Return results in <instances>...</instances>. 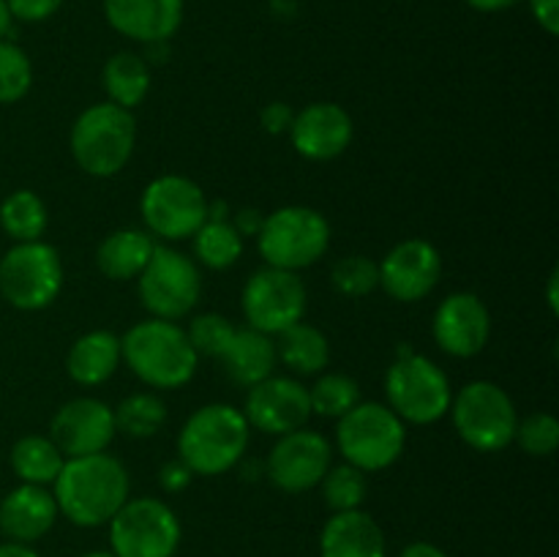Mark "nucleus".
<instances>
[{"instance_id":"obj_1","label":"nucleus","mask_w":559,"mask_h":557,"mask_svg":"<svg viewBox=\"0 0 559 557\" xmlns=\"http://www.w3.org/2000/svg\"><path fill=\"white\" fill-rule=\"evenodd\" d=\"M55 502L69 522L98 528L129 500V473L109 453H87L63 462L55 478Z\"/></svg>"},{"instance_id":"obj_2","label":"nucleus","mask_w":559,"mask_h":557,"mask_svg":"<svg viewBox=\"0 0 559 557\" xmlns=\"http://www.w3.org/2000/svg\"><path fill=\"white\" fill-rule=\"evenodd\" d=\"M120 355L142 382L153 388L186 386L197 371V353L183 328L173 320H145L129 328L120 342Z\"/></svg>"},{"instance_id":"obj_3","label":"nucleus","mask_w":559,"mask_h":557,"mask_svg":"<svg viewBox=\"0 0 559 557\" xmlns=\"http://www.w3.org/2000/svg\"><path fill=\"white\" fill-rule=\"evenodd\" d=\"M249 446V420L229 404L200 407L178 437L180 459L191 473L222 475L240 462Z\"/></svg>"},{"instance_id":"obj_4","label":"nucleus","mask_w":559,"mask_h":557,"mask_svg":"<svg viewBox=\"0 0 559 557\" xmlns=\"http://www.w3.org/2000/svg\"><path fill=\"white\" fill-rule=\"evenodd\" d=\"M136 126L129 109L118 104H93L71 129V153L87 175L109 178L129 164L134 153Z\"/></svg>"},{"instance_id":"obj_5","label":"nucleus","mask_w":559,"mask_h":557,"mask_svg":"<svg viewBox=\"0 0 559 557\" xmlns=\"http://www.w3.org/2000/svg\"><path fill=\"white\" fill-rule=\"evenodd\" d=\"M336 440L347 464L364 473H374V470L391 467L402 457L407 431H404V420L391 407L364 402L338 418Z\"/></svg>"},{"instance_id":"obj_6","label":"nucleus","mask_w":559,"mask_h":557,"mask_svg":"<svg viewBox=\"0 0 559 557\" xmlns=\"http://www.w3.org/2000/svg\"><path fill=\"white\" fill-rule=\"evenodd\" d=\"M260 254L271 268L300 271L320 260L331 244V227L325 216L311 208H278L260 227Z\"/></svg>"},{"instance_id":"obj_7","label":"nucleus","mask_w":559,"mask_h":557,"mask_svg":"<svg viewBox=\"0 0 559 557\" xmlns=\"http://www.w3.org/2000/svg\"><path fill=\"white\" fill-rule=\"evenodd\" d=\"M453 424L475 451H502L516 440V407L495 382H469L453 399Z\"/></svg>"},{"instance_id":"obj_8","label":"nucleus","mask_w":559,"mask_h":557,"mask_svg":"<svg viewBox=\"0 0 559 557\" xmlns=\"http://www.w3.org/2000/svg\"><path fill=\"white\" fill-rule=\"evenodd\" d=\"M385 391L393 413L409 424H435L451 410V382L424 355L399 358L388 369Z\"/></svg>"},{"instance_id":"obj_9","label":"nucleus","mask_w":559,"mask_h":557,"mask_svg":"<svg viewBox=\"0 0 559 557\" xmlns=\"http://www.w3.org/2000/svg\"><path fill=\"white\" fill-rule=\"evenodd\" d=\"M115 557H173L180 544V522L156 497L126 500L109 519Z\"/></svg>"},{"instance_id":"obj_10","label":"nucleus","mask_w":559,"mask_h":557,"mask_svg":"<svg viewBox=\"0 0 559 557\" xmlns=\"http://www.w3.org/2000/svg\"><path fill=\"white\" fill-rule=\"evenodd\" d=\"M63 284L58 251L41 240L16 244L0 260V293L11 306L25 311L52 304Z\"/></svg>"},{"instance_id":"obj_11","label":"nucleus","mask_w":559,"mask_h":557,"mask_svg":"<svg viewBox=\"0 0 559 557\" xmlns=\"http://www.w3.org/2000/svg\"><path fill=\"white\" fill-rule=\"evenodd\" d=\"M140 298L156 320H178L189 315L202 293L200 271L180 251L156 246L151 262L140 273Z\"/></svg>"},{"instance_id":"obj_12","label":"nucleus","mask_w":559,"mask_h":557,"mask_svg":"<svg viewBox=\"0 0 559 557\" xmlns=\"http://www.w3.org/2000/svg\"><path fill=\"white\" fill-rule=\"evenodd\" d=\"M142 218L158 238L183 240L205 224L207 200L194 180L183 175H164L142 194Z\"/></svg>"},{"instance_id":"obj_13","label":"nucleus","mask_w":559,"mask_h":557,"mask_svg":"<svg viewBox=\"0 0 559 557\" xmlns=\"http://www.w3.org/2000/svg\"><path fill=\"white\" fill-rule=\"evenodd\" d=\"M306 311V287L293 271L262 268L246 282L243 315L249 325L260 333H282L284 328L300 322Z\"/></svg>"},{"instance_id":"obj_14","label":"nucleus","mask_w":559,"mask_h":557,"mask_svg":"<svg viewBox=\"0 0 559 557\" xmlns=\"http://www.w3.org/2000/svg\"><path fill=\"white\" fill-rule=\"evenodd\" d=\"M331 467V446L322 435L309 429H295L278 437L267 457V475L284 491H309L322 481Z\"/></svg>"},{"instance_id":"obj_15","label":"nucleus","mask_w":559,"mask_h":557,"mask_svg":"<svg viewBox=\"0 0 559 557\" xmlns=\"http://www.w3.org/2000/svg\"><path fill=\"white\" fill-rule=\"evenodd\" d=\"M243 415L254 429L282 437L300 429L311 415L309 391L289 377H265L251 386Z\"/></svg>"},{"instance_id":"obj_16","label":"nucleus","mask_w":559,"mask_h":557,"mask_svg":"<svg viewBox=\"0 0 559 557\" xmlns=\"http://www.w3.org/2000/svg\"><path fill=\"white\" fill-rule=\"evenodd\" d=\"M442 260L440 251L429 240H404L380 265V284L391 298L413 304V300L426 298L440 282Z\"/></svg>"},{"instance_id":"obj_17","label":"nucleus","mask_w":559,"mask_h":557,"mask_svg":"<svg viewBox=\"0 0 559 557\" xmlns=\"http://www.w3.org/2000/svg\"><path fill=\"white\" fill-rule=\"evenodd\" d=\"M115 437V415L98 399H74L52 418V442L69 459L102 453Z\"/></svg>"},{"instance_id":"obj_18","label":"nucleus","mask_w":559,"mask_h":557,"mask_svg":"<svg viewBox=\"0 0 559 557\" xmlns=\"http://www.w3.org/2000/svg\"><path fill=\"white\" fill-rule=\"evenodd\" d=\"M293 147L311 162H331L353 142V120L338 104L320 102L300 109L289 126Z\"/></svg>"},{"instance_id":"obj_19","label":"nucleus","mask_w":559,"mask_h":557,"mask_svg":"<svg viewBox=\"0 0 559 557\" xmlns=\"http://www.w3.org/2000/svg\"><path fill=\"white\" fill-rule=\"evenodd\" d=\"M491 333L489 309L473 293H456L440 304L435 315V339L448 355L469 358L486 347Z\"/></svg>"},{"instance_id":"obj_20","label":"nucleus","mask_w":559,"mask_h":557,"mask_svg":"<svg viewBox=\"0 0 559 557\" xmlns=\"http://www.w3.org/2000/svg\"><path fill=\"white\" fill-rule=\"evenodd\" d=\"M104 14L120 36L164 44L183 22V0H104Z\"/></svg>"},{"instance_id":"obj_21","label":"nucleus","mask_w":559,"mask_h":557,"mask_svg":"<svg viewBox=\"0 0 559 557\" xmlns=\"http://www.w3.org/2000/svg\"><path fill=\"white\" fill-rule=\"evenodd\" d=\"M58 517V502L44 486L22 484L0 502V530L16 544L41 538Z\"/></svg>"},{"instance_id":"obj_22","label":"nucleus","mask_w":559,"mask_h":557,"mask_svg":"<svg viewBox=\"0 0 559 557\" xmlns=\"http://www.w3.org/2000/svg\"><path fill=\"white\" fill-rule=\"evenodd\" d=\"M322 557H385V535L364 511H338L320 535Z\"/></svg>"},{"instance_id":"obj_23","label":"nucleus","mask_w":559,"mask_h":557,"mask_svg":"<svg viewBox=\"0 0 559 557\" xmlns=\"http://www.w3.org/2000/svg\"><path fill=\"white\" fill-rule=\"evenodd\" d=\"M218 360L238 386L251 388L265 380V377H271L273 366H276V344L271 342L267 333L246 328V331H235L233 342L227 344Z\"/></svg>"},{"instance_id":"obj_24","label":"nucleus","mask_w":559,"mask_h":557,"mask_svg":"<svg viewBox=\"0 0 559 557\" xmlns=\"http://www.w3.org/2000/svg\"><path fill=\"white\" fill-rule=\"evenodd\" d=\"M120 364V339L109 331H93L76 339L71 347L69 375L74 382L82 386H98V382L109 380Z\"/></svg>"},{"instance_id":"obj_25","label":"nucleus","mask_w":559,"mask_h":557,"mask_svg":"<svg viewBox=\"0 0 559 557\" xmlns=\"http://www.w3.org/2000/svg\"><path fill=\"white\" fill-rule=\"evenodd\" d=\"M153 249H156V244L142 229H120V233H112L98 246L96 260L104 276L115 278V282H126V278H136L145 271Z\"/></svg>"},{"instance_id":"obj_26","label":"nucleus","mask_w":559,"mask_h":557,"mask_svg":"<svg viewBox=\"0 0 559 557\" xmlns=\"http://www.w3.org/2000/svg\"><path fill=\"white\" fill-rule=\"evenodd\" d=\"M276 355L287 364V369L298 371V375H314L328 366L331 349H328V339L314 325L295 322L278 333Z\"/></svg>"},{"instance_id":"obj_27","label":"nucleus","mask_w":559,"mask_h":557,"mask_svg":"<svg viewBox=\"0 0 559 557\" xmlns=\"http://www.w3.org/2000/svg\"><path fill=\"white\" fill-rule=\"evenodd\" d=\"M104 87H107L112 104L123 109L136 107L151 87V71H147L145 58L134 52L112 55L104 66Z\"/></svg>"},{"instance_id":"obj_28","label":"nucleus","mask_w":559,"mask_h":557,"mask_svg":"<svg viewBox=\"0 0 559 557\" xmlns=\"http://www.w3.org/2000/svg\"><path fill=\"white\" fill-rule=\"evenodd\" d=\"M11 467L25 484L44 486L58 478L60 467H63V453L49 437H22L11 451Z\"/></svg>"},{"instance_id":"obj_29","label":"nucleus","mask_w":559,"mask_h":557,"mask_svg":"<svg viewBox=\"0 0 559 557\" xmlns=\"http://www.w3.org/2000/svg\"><path fill=\"white\" fill-rule=\"evenodd\" d=\"M0 224H3L9 238L31 244V240L41 238L44 229H47V208L33 191H14L0 205Z\"/></svg>"},{"instance_id":"obj_30","label":"nucleus","mask_w":559,"mask_h":557,"mask_svg":"<svg viewBox=\"0 0 559 557\" xmlns=\"http://www.w3.org/2000/svg\"><path fill=\"white\" fill-rule=\"evenodd\" d=\"M194 251L207 268L224 271V268L235 265L243 254V235L224 218H213L194 233Z\"/></svg>"},{"instance_id":"obj_31","label":"nucleus","mask_w":559,"mask_h":557,"mask_svg":"<svg viewBox=\"0 0 559 557\" xmlns=\"http://www.w3.org/2000/svg\"><path fill=\"white\" fill-rule=\"evenodd\" d=\"M115 429L126 431L129 437H153L167 420V407L153 393H134L123 399L115 410Z\"/></svg>"},{"instance_id":"obj_32","label":"nucleus","mask_w":559,"mask_h":557,"mask_svg":"<svg viewBox=\"0 0 559 557\" xmlns=\"http://www.w3.org/2000/svg\"><path fill=\"white\" fill-rule=\"evenodd\" d=\"M309 404L311 413L328 415V418H342L355 404H360V388L347 375H325L309 391Z\"/></svg>"},{"instance_id":"obj_33","label":"nucleus","mask_w":559,"mask_h":557,"mask_svg":"<svg viewBox=\"0 0 559 557\" xmlns=\"http://www.w3.org/2000/svg\"><path fill=\"white\" fill-rule=\"evenodd\" d=\"M322 495L333 511H358L360 502L366 500V478L364 470L353 467V464H338V467H328L322 475Z\"/></svg>"},{"instance_id":"obj_34","label":"nucleus","mask_w":559,"mask_h":557,"mask_svg":"<svg viewBox=\"0 0 559 557\" xmlns=\"http://www.w3.org/2000/svg\"><path fill=\"white\" fill-rule=\"evenodd\" d=\"M33 66L16 44L0 42V104H14L31 91Z\"/></svg>"},{"instance_id":"obj_35","label":"nucleus","mask_w":559,"mask_h":557,"mask_svg":"<svg viewBox=\"0 0 559 557\" xmlns=\"http://www.w3.org/2000/svg\"><path fill=\"white\" fill-rule=\"evenodd\" d=\"M377 284H380V265L371 262L369 257L353 254L333 265V287L349 298L369 295Z\"/></svg>"},{"instance_id":"obj_36","label":"nucleus","mask_w":559,"mask_h":557,"mask_svg":"<svg viewBox=\"0 0 559 557\" xmlns=\"http://www.w3.org/2000/svg\"><path fill=\"white\" fill-rule=\"evenodd\" d=\"M189 342L197 355H211V358H222L227 344L233 342L235 328L227 317L222 315H200L194 317L189 328Z\"/></svg>"},{"instance_id":"obj_37","label":"nucleus","mask_w":559,"mask_h":557,"mask_svg":"<svg viewBox=\"0 0 559 557\" xmlns=\"http://www.w3.org/2000/svg\"><path fill=\"white\" fill-rule=\"evenodd\" d=\"M516 437L530 457H551L559 446V420L549 413H533L516 426Z\"/></svg>"},{"instance_id":"obj_38","label":"nucleus","mask_w":559,"mask_h":557,"mask_svg":"<svg viewBox=\"0 0 559 557\" xmlns=\"http://www.w3.org/2000/svg\"><path fill=\"white\" fill-rule=\"evenodd\" d=\"M63 0H5L9 14L22 22H44L60 9Z\"/></svg>"},{"instance_id":"obj_39","label":"nucleus","mask_w":559,"mask_h":557,"mask_svg":"<svg viewBox=\"0 0 559 557\" xmlns=\"http://www.w3.org/2000/svg\"><path fill=\"white\" fill-rule=\"evenodd\" d=\"M293 118L295 112L282 102H273L262 109V126H265L267 134H282V131H289Z\"/></svg>"},{"instance_id":"obj_40","label":"nucleus","mask_w":559,"mask_h":557,"mask_svg":"<svg viewBox=\"0 0 559 557\" xmlns=\"http://www.w3.org/2000/svg\"><path fill=\"white\" fill-rule=\"evenodd\" d=\"M533 16L549 36L559 33V0H530Z\"/></svg>"},{"instance_id":"obj_41","label":"nucleus","mask_w":559,"mask_h":557,"mask_svg":"<svg viewBox=\"0 0 559 557\" xmlns=\"http://www.w3.org/2000/svg\"><path fill=\"white\" fill-rule=\"evenodd\" d=\"M162 486L167 491H180V489H186V486H189V481H191V470H189V464L183 462V459H180V462H169V464H164L162 467Z\"/></svg>"},{"instance_id":"obj_42","label":"nucleus","mask_w":559,"mask_h":557,"mask_svg":"<svg viewBox=\"0 0 559 557\" xmlns=\"http://www.w3.org/2000/svg\"><path fill=\"white\" fill-rule=\"evenodd\" d=\"M399 557H448V555L440 549V546L429 544V541H415V544H409Z\"/></svg>"},{"instance_id":"obj_43","label":"nucleus","mask_w":559,"mask_h":557,"mask_svg":"<svg viewBox=\"0 0 559 557\" xmlns=\"http://www.w3.org/2000/svg\"><path fill=\"white\" fill-rule=\"evenodd\" d=\"M464 3L473 5L475 11H486V14H491V11L511 9V5H516L519 0H464Z\"/></svg>"},{"instance_id":"obj_44","label":"nucleus","mask_w":559,"mask_h":557,"mask_svg":"<svg viewBox=\"0 0 559 557\" xmlns=\"http://www.w3.org/2000/svg\"><path fill=\"white\" fill-rule=\"evenodd\" d=\"M0 557H38V555L27 544L9 541V544H0Z\"/></svg>"},{"instance_id":"obj_45","label":"nucleus","mask_w":559,"mask_h":557,"mask_svg":"<svg viewBox=\"0 0 559 557\" xmlns=\"http://www.w3.org/2000/svg\"><path fill=\"white\" fill-rule=\"evenodd\" d=\"M9 25H11V14H9V5H5V0H0V38L9 33Z\"/></svg>"},{"instance_id":"obj_46","label":"nucleus","mask_w":559,"mask_h":557,"mask_svg":"<svg viewBox=\"0 0 559 557\" xmlns=\"http://www.w3.org/2000/svg\"><path fill=\"white\" fill-rule=\"evenodd\" d=\"M549 304H551V311H557V271L551 273L549 278Z\"/></svg>"},{"instance_id":"obj_47","label":"nucleus","mask_w":559,"mask_h":557,"mask_svg":"<svg viewBox=\"0 0 559 557\" xmlns=\"http://www.w3.org/2000/svg\"><path fill=\"white\" fill-rule=\"evenodd\" d=\"M85 557H115L112 552H87Z\"/></svg>"}]
</instances>
